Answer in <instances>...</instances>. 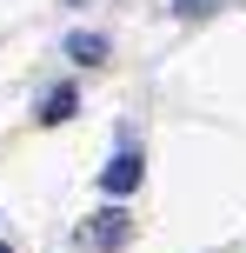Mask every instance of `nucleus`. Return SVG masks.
<instances>
[{"instance_id": "obj_1", "label": "nucleus", "mask_w": 246, "mask_h": 253, "mask_svg": "<svg viewBox=\"0 0 246 253\" xmlns=\"http://www.w3.org/2000/svg\"><path fill=\"white\" fill-rule=\"evenodd\" d=\"M140 173H146V160H140V153H133V147H120L113 160H106L100 187H106V193H113V200H120V193H133V187H140Z\"/></svg>"}, {"instance_id": "obj_2", "label": "nucleus", "mask_w": 246, "mask_h": 253, "mask_svg": "<svg viewBox=\"0 0 246 253\" xmlns=\"http://www.w3.org/2000/svg\"><path fill=\"white\" fill-rule=\"evenodd\" d=\"M93 240L120 247V240H127V213H120V207H100V213H93Z\"/></svg>"}, {"instance_id": "obj_3", "label": "nucleus", "mask_w": 246, "mask_h": 253, "mask_svg": "<svg viewBox=\"0 0 246 253\" xmlns=\"http://www.w3.org/2000/svg\"><path fill=\"white\" fill-rule=\"evenodd\" d=\"M60 120H73V87H53L40 100V126H60Z\"/></svg>"}, {"instance_id": "obj_4", "label": "nucleus", "mask_w": 246, "mask_h": 253, "mask_svg": "<svg viewBox=\"0 0 246 253\" xmlns=\"http://www.w3.org/2000/svg\"><path fill=\"white\" fill-rule=\"evenodd\" d=\"M67 53L73 60H106V34H67Z\"/></svg>"}, {"instance_id": "obj_5", "label": "nucleus", "mask_w": 246, "mask_h": 253, "mask_svg": "<svg viewBox=\"0 0 246 253\" xmlns=\"http://www.w3.org/2000/svg\"><path fill=\"white\" fill-rule=\"evenodd\" d=\"M226 0H173V13H180V20H207V13H220Z\"/></svg>"}, {"instance_id": "obj_6", "label": "nucleus", "mask_w": 246, "mask_h": 253, "mask_svg": "<svg viewBox=\"0 0 246 253\" xmlns=\"http://www.w3.org/2000/svg\"><path fill=\"white\" fill-rule=\"evenodd\" d=\"M0 253H13V247H7V240H0Z\"/></svg>"}]
</instances>
